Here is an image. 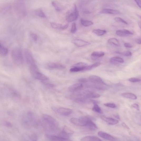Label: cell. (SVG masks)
I'll list each match as a JSON object with an SVG mask.
<instances>
[{"label":"cell","instance_id":"obj_3","mask_svg":"<svg viewBox=\"0 0 141 141\" xmlns=\"http://www.w3.org/2000/svg\"><path fill=\"white\" fill-rule=\"evenodd\" d=\"M14 9L17 14L20 17L26 16V10L25 4L21 1H17L14 3Z\"/></svg>","mask_w":141,"mask_h":141},{"label":"cell","instance_id":"obj_18","mask_svg":"<svg viewBox=\"0 0 141 141\" xmlns=\"http://www.w3.org/2000/svg\"><path fill=\"white\" fill-rule=\"evenodd\" d=\"M105 53L101 51L94 52L91 54V58L93 60H95L103 57L105 55Z\"/></svg>","mask_w":141,"mask_h":141},{"label":"cell","instance_id":"obj_7","mask_svg":"<svg viewBox=\"0 0 141 141\" xmlns=\"http://www.w3.org/2000/svg\"><path fill=\"white\" fill-rule=\"evenodd\" d=\"M24 55L26 62L29 66L35 64L32 53L28 49L25 50Z\"/></svg>","mask_w":141,"mask_h":141},{"label":"cell","instance_id":"obj_33","mask_svg":"<svg viewBox=\"0 0 141 141\" xmlns=\"http://www.w3.org/2000/svg\"><path fill=\"white\" fill-rule=\"evenodd\" d=\"M36 15L41 18H46V16L42 10L41 9H36L35 11Z\"/></svg>","mask_w":141,"mask_h":141},{"label":"cell","instance_id":"obj_9","mask_svg":"<svg viewBox=\"0 0 141 141\" xmlns=\"http://www.w3.org/2000/svg\"><path fill=\"white\" fill-rule=\"evenodd\" d=\"M83 87V85L81 83L74 84L69 88V90L71 93H75L81 90Z\"/></svg>","mask_w":141,"mask_h":141},{"label":"cell","instance_id":"obj_43","mask_svg":"<svg viewBox=\"0 0 141 141\" xmlns=\"http://www.w3.org/2000/svg\"><path fill=\"white\" fill-rule=\"evenodd\" d=\"M79 81L80 83L86 82L87 81V79L84 78H81L79 79Z\"/></svg>","mask_w":141,"mask_h":141},{"label":"cell","instance_id":"obj_39","mask_svg":"<svg viewBox=\"0 0 141 141\" xmlns=\"http://www.w3.org/2000/svg\"><path fill=\"white\" fill-rule=\"evenodd\" d=\"M77 31V28L76 24L75 23H73L72 25L71 29V32L73 33H75Z\"/></svg>","mask_w":141,"mask_h":141},{"label":"cell","instance_id":"obj_13","mask_svg":"<svg viewBox=\"0 0 141 141\" xmlns=\"http://www.w3.org/2000/svg\"><path fill=\"white\" fill-rule=\"evenodd\" d=\"M116 34L118 36L121 37H125L133 34V33L130 31L125 29L117 30L116 31Z\"/></svg>","mask_w":141,"mask_h":141},{"label":"cell","instance_id":"obj_15","mask_svg":"<svg viewBox=\"0 0 141 141\" xmlns=\"http://www.w3.org/2000/svg\"><path fill=\"white\" fill-rule=\"evenodd\" d=\"M47 137L50 141H72L69 138H63L56 136L48 135Z\"/></svg>","mask_w":141,"mask_h":141},{"label":"cell","instance_id":"obj_45","mask_svg":"<svg viewBox=\"0 0 141 141\" xmlns=\"http://www.w3.org/2000/svg\"><path fill=\"white\" fill-rule=\"evenodd\" d=\"M132 107L138 110V111H139V106L138 104H133V105H132Z\"/></svg>","mask_w":141,"mask_h":141},{"label":"cell","instance_id":"obj_26","mask_svg":"<svg viewBox=\"0 0 141 141\" xmlns=\"http://www.w3.org/2000/svg\"><path fill=\"white\" fill-rule=\"evenodd\" d=\"M8 53V50L7 48L2 46L1 45L0 46V56H7Z\"/></svg>","mask_w":141,"mask_h":141},{"label":"cell","instance_id":"obj_12","mask_svg":"<svg viewBox=\"0 0 141 141\" xmlns=\"http://www.w3.org/2000/svg\"><path fill=\"white\" fill-rule=\"evenodd\" d=\"M98 135L100 137L110 141H115V139L107 133L102 131L98 133Z\"/></svg>","mask_w":141,"mask_h":141},{"label":"cell","instance_id":"obj_35","mask_svg":"<svg viewBox=\"0 0 141 141\" xmlns=\"http://www.w3.org/2000/svg\"><path fill=\"white\" fill-rule=\"evenodd\" d=\"M115 53L127 57H130L132 56V54L131 52L129 51H126L123 52H116Z\"/></svg>","mask_w":141,"mask_h":141},{"label":"cell","instance_id":"obj_42","mask_svg":"<svg viewBox=\"0 0 141 141\" xmlns=\"http://www.w3.org/2000/svg\"><path fill=\"white\" fill-rule=\"evenodd\" d=\"M129 81L132 82H136L140 81V80L137 78L132 77L129 79Z\"/></svg>","mask_w":141,"mask_h":141},{"label":"cell","instance_id":"obj_28","mask_svg":"<svg viewBox=\"0 0 141 141\" xmlns=\"http://www.w3.org/2000/svg\"><path fill=\"white\" fill-rule=\"evenodd\" d=\"M101 64L100 62H97L91 65H88L85 67L84 71H86L93 69L99 66Z\"/></svg>","mask_w":141,"mask_h":141},{"label":"cell","instance_id":"obj_17","mask_svg":"<svg viewBox=\"0 0 141 141\" xmlns=\"http://www.w3.org/2000/svg\"><path fill=\"white\" fill-rule=\"evenodd\" d=\"M101 14H118L120 13V12L118 10L114 9H104L100 12Z\"/></svg>","mask_w":141,"mask_h":141},{"label":"cell","instance_id":"obj_32","mask_svg":"<svg viewBox=\"0 0 141 141\" xmlns=\"http://www.w3.org/2000/svg\"><path fill=\"white\" fill-rule=\"evenodd\" d=\"M81 22L82 25L86 27L91 26L93 24L92 22L83 19L81 20Z\"/></svg>","mask_w":141,"mask_h":141},{"label":"cell","instance_id":"obj_23","mask_svg":"<svg viewBox=\"0 0 141 141\" xmlns=\"http://www.w3.org/2000/svg\"><path fill=\"white\" fill-rule=\"evenodd\" d=\"M52 4L55 9L57 11H61L63 9V6L58 2L53 1L52 2Z\"/></svg>","mask_w":141,"mask_h":141},{"label":"cell","instance_id":"obj_1","mask_svg":"<svg viewBox=\"0 0 141 141\" xmlns=\"http://www.w3.org/2000/svg\"><path fill=\"white\" fill-rule=\"evenodd\" d=\"M42 119L50 129L53 131L57 130L59 127L58 121L51 116L47 114L42 115Z\"/></svg>","mask_w":141,"mask_h":141},{"label":"cell","instance_id":"obj_25","mask_svg":"<svg viewBox=\"0 0 141 141\" xmlns=\"http://www.w3.org/2000/svg\"><path fill=\"white\" fill-rule=\"evenodd\" d=\"M22 124L24 128L28 129L30 128L32 126L27 117L26 118H23L22 119Z\"/></svg>","mask_w":141,"mask_h":141},{"label":"cell","instance_id":"obj_36","mask_svg":"<svg viewBox=\"0 0 141 141\" xmlns=\"http://www.w3.org/2000/svg\"><path fill=\"white\" fill-rule=\"evenodd\" d=\"M38 136L36 134L33 133L29 136L28 139L31 141H37Z\"/></svg>","mask_w":141,"mask_h":141},{"label":"cell","instance_id":"obj_37","mask_svg":"<svg viewBox=\"0 0 141 141\" xmlns=\"http://www.w3.org/2000/svg\"><path fill=\"white\" fill-rule=\"evenodd\" d=\"M115 20L117 22H120L125 24L128 25V23L122 18L119 17H116L115 18Z\"/></svg>","mask_w":141,"mask_h":141},{"label":"cell","instance_id":"obj_34","mask_svg":"<svg viewBox=\"0 0 141 141\" xmlns=\"http://www.w3.org/2000/svg\"><path fill=\"white\" fill-rule=\"evenodd\" d=\"M94 106L92 108L93 111L99 114H102L103 112L100 107L97 105V104H94Z\"/></svg>","mask_w":141,"mask_h":141},{"label":"cell","instance_id":"obj_38","mask_svg":"<svg viewBox=\"0 0 141 141\" xmlns=\"http://www.w3.org/2000/svg\"><path fill=\"white\" fill-rule=\"evenodd\" d=\"M48 80H47L43 81H42V82L43 84H44L46 85V86L52 88L54 87V84H51L48 82Z\"/></svg>","mask_w":141,"mask_h":141},{"label":"cell","instance_id":"obj_30","mask_svg":"<svg viewBox=\"0 0 141 141\" xmlns=\"http://www.w3.org/2000/svg\"><path fill=\"white\" fill-rule=\"evenodd\" d=\"M93 32L99 36H102L106 34L107 32L105 30H101L99 29L94 30Z\"/></svg>","mask_w":141,"mask_h":141},{"label":"cell","instance_id":"obj_47","mask_svg":"<svg viewBox=\"0 0 141 141\" xmlns=\"http://www.w3.org/2000/svg\"><path fill=\"white\" fill-rule=\"evenodd\" d=\"M5 124L8 127H11L12 126L11 124L8 122H6Z\"/></svg>","mask_w":141,"mask_h":141},{"label":"cell","instance_id":"obj_5","mask_svg":"<svg viewBox=\"0 0 141 141\" xmlns=\"http://www.w3.org/2000/svg\"><path fill=\"white\" fill-rule=\"evenodd\" d=\"M30 71L34 77L41 81V82L48 80V77L40 72L38 69H33Z\"/></svg>","mask_w":141,"mask_h":141},{"label":"cell","instance_id":"obj_44","mask_svg":"<svg viewBox=\"0 0 141 141\" xmlns=\"http://www.w3.org/2000/svg\"><path fill=\"white\" fill-rule=\"evenodd\" d=\"M124 46L125 47L128 48H132L133 47L132 44L128 43H125L124 44Z\"/></svg>","mask_w":141,"mask_h":141},{"label":"cell","instance_id":"obj_22","mask_svg":"<svg viewBox=\"0 0 141 141\" xmlns=\"http://www.w3.org/2000/svg\"><path fill=\"white\" fill-rule=\"evenodd\" d=\"M50 23L51 27L55 29L64 30L66 28L65 25L63 26L62 24L54 22H51Z\"/></svg>","mask_w":141,"mask_h":141},{"label":"cell","instance_id":"obj_16","mask_svg":"<svg viewBox=\"0 0 141 141\" xmlns=\"http://www.w3.org/2000/svg\"><path fill=\"white\" fill-rule=\"evenodd\" d=\"M11 8V6L9 3H6L0 6V12L5 13L9 11Z\"/></svg>","mask_w":141,"mask_h":141},{"label":"cell","instance_id":"obj_10","mask_svg":"<svg viewBox=\"0 0 141 141\" xmlns=\"http://www.w3.org/2000/svg\"><path fill=\"white\" fill-rule=\"evenodd\" d=\"M101 118L103 120L110 125H115L118 124L119 122V121L117 120L111 118H108L104 115L101 116Z\"/></svg>","mask_w":141,"mask_h":141},{"label":"cell","instance_id":"obj_27","mask_svg":"<svg viewBox=\"0 0 141 141\" xmlns=\"http://www.w3.org/2000/svg\"><path fill=\"white\" fill-rule=\"evenodd\" d=\"M110 62L112 63L118 62L123 63L124 62V60L122 58L119 57H112L110 59Z\"/></svg>","mask_w":141,"mask_h":141},{"label":"cell","instance_id":"obj_46","mask_svg":"<svg viewBox=\"0 0 141 141\" xmlns=\"http://www.w3.org/2000/svg\"><path fill=\"white\" fill-rule=\"evenodd\" d=\"M134 1L135 2L137 5L138 6V7L140 8L141 5V1Z\"/></svg>","mask_w":141,"mask_h":141},{"label":"cell","instance_id":"obj_20","mask_svg":"<svg viewBox=\"0 0 141 141\" xmlns=\"http://www.w3.org/2000/svg\"><path fill=\"white\" fill-rule=\"evenodd\" d=\"M100 95L93 92H88L84 94L83 97L87 99V98H97L100 96Z\"/></svg>","mask_w":141,"mask_h":141},{"label":"cell","instance_id":"obj_11","mask_svg":"<svg viewBox=\"0 0 141 141\" xmlns=\"http://www.w3.org/2000/svg\"><path fill=\"white\" fill-rule=\"evenodd\" d=\"M72 42L78 47H84L90 44V43L89 42L82 40L78 39L73 40L72 41Z\"/></svg>","mask_w":141,"mask_h":141},{"label":"cell","instance_id":"obj_19","mask_svg":"<svg viewBox=\"0 0 141 141\" xmlns=\"http://www.w3.org/2000/svg\"><path fill=\"white\" fill-rule=\"evenodd\" d=\"M85 127L91 130H95L97 129V127L90 118L88 121Z\"/></svg>","mask_w":141,"mask_h":141},{"label":"cell","instance_id":"obj_40","mask_svg":"<svg viewBox=\"0 0 141 141\" xmlns=\"http://www.w3.org/2000/svg\"><path fill=\"white\" fill-rule=\"evenodd\" d=\"M104 105L110 108H115L116 107L115 104L113 103H106L104 104Z\"/></svg>","mask_w":141,"mask_h":141},{"label":"cell","instance_id":"obj_29","mask_svg":"<svg viewBox=\"0 0 141 141\" xmlns=\"http://www.w3.org/2000/svg\"><path fill=\"white\" fill-rule=\"evenodd\" d=\"M87 66L88 65L86 63L81 62L78 63L73 65L72 67L81 69L83 70V71H84L85 67Z\"/></svg>","mask_w":141,"mask_h":141},{"label":"cell","instance_id":"obj_24","mask_svg":"<svg viewBox=\"0 0 141 141\" xmlns=\"http://www.w3.org/2000/svg\"><path fill=\"white\" fill-rule=\"evenodd\" d=\"M122 97L133 100H135L137 99V96L131 93H124L121 94Z\"/></svg>","mask_w":141,"mask_h":141},{"label":"cell","instance_id":"obj_14","mask_svg":"<svg viewBox=\"0 0 141 141\" xmlns=\"http://www.w3.org/2000/svg\"><path fill=\"white\" fill-rule=\"evenodd\" d=\"M90 81L97 84H103L104 83L102 79L99 77L95 75L90 76L89 78Z\"/></svg>","mask_w":141,"mask_h":141},{"label":"cell","instance_id":"obj_49","mask_svg":"<svg viewBox=\"0 0 141 141\" xmlns=\"http://www.w3.org/2000/svg\"><path fill=\"white\" fill-rule=\"evenodd\" d=\"M136 42L138 44H141V39H137L136 41Z\"/></svg>","mask_w":141,"mask_h":141},{"label":"cell","instance_id":"obj_4","mask_svg":"<svg viewBox=\"0 0 141 141\" xmlns=\"http://www.w3.org/2000/svg\"><path fill=\"white\" fill-rule=\"evenodd\" d=\"M52 111L55 113L64 116H68L72 113V110L70 109L62 107H52Z\"/></svg>","mask_w":141,"mask_h":141},{"label":"cell","instance_id":"obj_2","mask_svg":"<svg viewBox=\"0 0 141 141\" xmlns=\"http://www.w3.org/2000/svg\"><path fill=\"white\" fill-rule=\"evenodd\" d=\"M11 56L13 62L16 65H22L23 62V57L22 52L20 49L15 48L12 50Z\"/></svg>","mask_w":141,"mask_h":141},{"label":"cell","instance_id":"obj_50","mask_svg":"<svg viewBox=\"0 0 141 141\" xmlns=\"http://www.w3.org/2000/svg\"><path fill=\"white\" fill-rule=\"evenodd\" d=\"M26 141H31L30 140L28 139L26 140Z\"/></svg>","mask_w":141,"mask_h":141},{"label":"cell","instance_id":"obj_48","mask_svg":"<svg viewBox=\"0 0 141 141\" xmlns=\"http://www.w3.org/2000/svg\"><path fill=\"white\" fill-rule=\"evenodd\" d=\"M90 101L92 103H93L94 104H97V103H99V101L95 100H90Z\"/></svg>","mask_w":141,"mask_h":141},{"label":"cell","instance_id":"obj_6","mask_svg":"<svg viewBox=\"0 0 141 141\" xmlns=\"http://www.w3.org/2000/svg\"><path fill=\"white\" fill-rule=\"evenodd\" d=\"M74 8L72 11L67 16L66 20L71 22L76 20L79 16V12L76 5L74 4Z\"/></svg>","mask_w":141,"mask_h":141},{"label":"cell","instance_id":"obj_41","mask_svg":"<svg viewBox=\"0 0 141 141\" xmlns=\"http://www.w3.org/2000/svg\"><path fill=\"white\" fill-rule=\"evenodd\" d=\"M30 36L34 41H36L37 40L38 38V36L35 34L32 33H30Z\"/></svg>","mask_w":141,"mask_h":141},{"label":"cell","instance_id":"obj_21","mask_svg":"<svg viewBox=\"0 0 141 141\" xmlns=\"http://www.w3.org/2000/svg\"><path fill=\"white\" fill-rule=\"evenodd\" d=\"M81 141H102L99 138L94 136H88L82 138Z\"/></svg>","mask_w":141,"mask_h":141},{"label":"cell","instance_id":"obj_31","mask_svg":"<svg viewBox=\"0 0 141 141\" xmlns=\"http://www.w3.org/2000/svg\"><path fill=\"white\" fill-rule=\"evenodd\" d=\"M108 42L109 44H112L116 46H119L120 45L118 40L114 38L109 39L108 40Z\"/></svg>","mask_w":141,"mask_h":141},{"label":"cell","instance_id":"obj_8","mask_svg":"<svg viewBox=\"0 0 141 141\" xmlns=\"http://www.w3.org/2000/svg\"><path fill=\"white\" fill-rule=\"evenodd\" d=\"M47 67L48 69L50 70H63L65 68V66L63 65L55 63L48 64Z\"/></svg>","mask_w":141,"mask_h":141}]
</instances>
